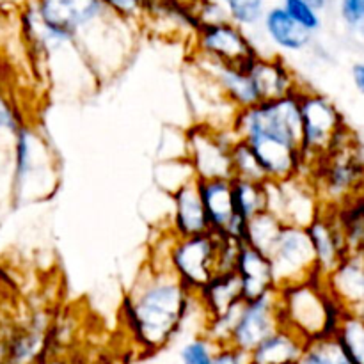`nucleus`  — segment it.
Listing matches in <instances>:
<instances>
[{
    "mask_svg": "<svg viewBox=\"0 0 364 364\" xmlns=\"http://www.w3.org/2000/svg\"><path fill=\"white\" fill-rule=\"evenodd\" d=\"M295 364H354L336 336H323L306 341Z\"/></svg>",
    "mask_w": 364,
    "mask_h": 364,
    "instance_id": "26",
    "label": "nucleus"
},
{
    "mask_svg": "<svg viewBox=\"0 0 364 364\" xmlns=\"http://www.w3.org/2000/svg\"><path fill=\"white\" fill-rule=\"evenodd\" d=\"M306 176L313 181L322 208L338 210L364 194V160L350 130L316 160Z\"/></svg>",
    "mask_w": 364,
    "mask_h": 364,
    "instance_id": "5",
    "label": "nucleus"
},
{
    "mask_svg": "<svg viewBox=\"0 0 364 364\" xmlns=\"http://www.w3.org/2000/svg\"><path fill=\"white\" fill-rule=\"evenodd\" d=\"M245 71L255 85L259 103L276 102L287 96L299 95L304 89V85L297 80L294 70L279 55L259 53Z\"/></svg>",
    "mask_w": 364,
    "mask_h": 364,
    "instance_id": "16",
    "label": "nucleus"
},
{
    "mask_svg": "<svg viewBox=\"0 0 364 364\" xmlns=\"http://www.w3.org/2000/svg\"><path fill=\"white\" fill-rule=\"evenodd\" d=\"M231 167H233L235 180L269 183L258 156L255 155V151L245 142L237 141L233 144V148H231Z\"/></svg>",
    "mask_w": 364,
    "mask_h": 364,
    "instance_id": "27",
    "label": "nucleus"
},
{
    "mask_svg": "<svg viewBox=\"0 0 364 364\" xmlns=\"http://www.w3.org/2000/svg\"><path fill=\"white\" fill-rule=\"evenodd\" d=\"M55 313L45 306L32 308L20 318H9L6 364H43L50 355V326Z\"/></svg>",
    "mask_w": 364,
    "mask_h": 364,
    "instance_id": "11",
    "label": "nucleus"
},
{
    "mask_svg": "<svg viewBox=\"0 0 364 364\" xmlns=\"http://www.w3.org/2000/svg\"><path fill=\"white\" fill-rule=\"evenodd\" d=\"M306 230L315 252L316 272L320 277H326L350 252L343 228L334 210L323 208L322 213Z\"/></svg>",
    "mask_w": 364,
    "mask_h": 364,
    "instance_id": "17",
    "label": "nucleus"
},
{
    "mask_svg": "<svg viewBox=\"0 0 364 364\" xmlns=\"http://www.w3.org/2000/svg\"><path fill=\"white\" fill-rule=\"evenodd\" d=\"M301 103V144L304 156V173L331 151L347 135L348 127L336 103L326 95L304 87L299 92Z\"/></svg>",
    "mask_w": 364,
    "mask_h": 364,
    "instance_id": "6",
    "label": "nucleus"
},
{
    "mask_svg": "<svg viewBox=\"0 0 364 364\" xmlns=\"http://www.w3.org/2000/svg\"><path fill=\"white\" fill-rule=\"evenodd\" d=\"M263 32L274 46L283 52H302L311 45L313 34L295 23L287 11L279 6H272L263 14Z\"/></svg>",
    "mask_w": 364,
    "mask_h": 364,
    "instance_id": "22",
    "label": "nucleus"
},
{
    "mask_svg": "<svg viewBox=\"0 0 364 364\" xmlns=\"http://www.w3.org/2000/svg\"><path fill=\"white\" fill-rule=\"evenodd\" d=\"M281 327L279 304H277V290L263 295V297L244 301L238 309L230 343L251 354L267 336L276 333Z\"/></svg>",
    "mask_w": 364,
    "mask_h": 364,
    "instance_id": "13",
    "label": "nucleus"
},
{
    "mask_svg": "<svg viewBox=\"0 0 364 364\" xmlns=\"http://www.w3.org/2000/svg\"><path fill=\"white\" fill-rule=\"evenodd\" d=\"M326 287L347 313L364 309V251H350L340 265L323 277Z\"/></svg>",
    "mask_w": 364,
    "mask_h": 364,
    "instance_id": "18",
    "label": "nucleus"
},
{
    "mask_svg": "<svg viewBox=\"0 0 364 364\" xmlns=\"http://www.w3.org/2000/svg\"><path fill=\"white\" fill-rule=\"evenodd\" d=\"M281 228H283V223L274 213H259V215L252 217L251 220L245 223L244 244L256 249L262 255L269 256L270 249L276 244V238L279 235Z\"/></svg>",
    "mask_w": 364,
    "mask_h": 364,
    "instance_id": "25",
    "label": "nucleus"
},
{
    "mask_svg": "<svg viewBox=\"0 0 364 364\" xmlns=\"http://www.w3.org/2000/svg\"><path fill=\"white\" fill-rule=\"evenodd\" d=\"M233 187V203L237 215L247 223L252 217L267 212L269 198H267V183H255V181L231 180Z\"/></svg>",
    "mask_w": 364,
    "mask_h": 364,
    "instance_id": "24",
    "label": "nucleus"
},
{
    "mask_svg": "<svg viewBox=\"0 0 364 364\" xmlns=\"http://www.w3.org/2000/svg\"><path fill=\"white\" fill-rule=\"evenodd\" d=\"M217 345L203 334H198L181 347L180 363L181 364H212Z\"/></svg>",
    "mask_w": 364,
    "mask_h": 364,
    "instance_id": "31",
    "label": "nucleus"
},
{
    "mask_svg": "<svg viewBox=\"0 0 364 364\" xmlns=\"http://www.w3.org/2000/svg\"><path fill=\"white\" fill-rule=\"evenodd\" d=\"M281 7L288 13V16L295 21V23L301 25L304 31H308L309 34L320 31L322 27V16H320V11L313 6L309 0H283Z\"/></svg>",
    "mask_w": 364,
    "mask_h": 364,
    "instance_id": "30",
    "label": "nucleus"
},
{
    "mask_svg": "<svg viewBox=\"0 0 364 364\" xmlns=\"http://www.w3.org/2000/svg\"><path fill=\"white\" fill-rule=\"evenodd\" d=\"M231 130L255 151L269 181H284L304 169L299 95L237 110Z\"/></svg>",
    "mask_w": 364,
    "mask_h": 364,
    "instance_id": "2",
    "label": "nucleus"
},
{
    "mask_svg": "<svg viewBox=\"0 0 364 364\" xmlns=\"http://www.w3.org/2000/svg\"><path fill=\"white\" fill-rule=\"evenodd\" d=\"M171 196V224L167 230L178 238L208 233L205 205L198 180L181 185Z\"/></svg>",
    "mask_w": 364,
    "mask_h": 364,
    "instance_id": "19",
    "label": "nucleus"
},
{
    "mask_svg": "<svg viewBox=\"0 0 364 364\" xmlns=\"http://www.w3.org/2000/svg\"><path fill=\"white\" fill-rule=\"evenodd\" d=\"M198 299L169 267L146 263L123 299L124 329L144 354L166 348L194 313Z\"/></svg>",
    "mask_w": 364,
    "mask_h": 364,
    "instance_id": "1",
    "label": "nucleus"
},
{
    "mask_svg": "<svg viewBox=\"0 0 364 364\" xmlns=\"http://www.w3.org/2000/svg\"><path fill=\"white\" fill-rule=\"evenodd\" d=\"M212 364H252L251 354L233 345H220L213 354Z\"/></svg>",
    "mask_w": 364,
    "mask_h": 364,
    "instance_id": "34",
    "label": "nucleus"
},
{
    "mask_svg": "<svg viewBox=\"0 0 364 364\" xmlns=\"http://www.w3.org/2000/svg\"><path fill=\"white\" fill-rule=\"evenodd\" d=\"M237 141L231 128L215 130L205 124H192L185 132V160L196 180H233L231 148Z\"/></svg>",
    "mask_w": 364,
    "mask_h": 364,
    "instance_id": "7",
    "label": "nucleus"
},
{
    "mask_svg": "<svg viewBox=\"0 0 364 364\" xmlns=\"http://www.w3.org/2000/svg\"><path fill=\"white\" fill-rule=\"evenodd\" d=\"M309 2H311L313 6L316 7V9L322 11V9H326V7H327V2H329V0H309Z\"/></svg>",
    "mask_w": 364,
    "mask_h": 364,
    "instance_id": "36",
    "label": "nucleus"
},
{
    "mask_svg": "<svg viewBox=\"0 0 364 364\" xmlns=\"http://www.w3.org/2000/svg\"><path fill=\"white\" fill-rule=\"evenodd\" d=\"M361 251H364V245H363V249H361Z\"/></svg>",
    "mask_w": 364,
    "mask_h": 364,
    "instance_id": "38",
    "label": "nucleus"
},
{
    "mask_svg": "<svg viewBox=\"0 0 364 364\" xmlns=\"http://www.w3.org/2000/svg\"><path fill=\"white\" fill-rule=\"evenodd\" d=\"M336 338L354 364H364V322L358 315L347 313L336 331Z\"/></svg>",
    "mask_w": 364,
    "mask_h": 364,
    "instance_id": "28",
    "label": "nucleus"
},
{
    "mask_svg": "<svg viewBox=\"0 0 364 364\" xmlns=\"http://www.w3.org/2000/svg\"><path fill=\"white\" fill-rule=\"evenodd\" d=\"M223 7L231 23L240 28L256 27L265 14V0H223Z\"/></svg>",
    "mask_w": 364,
    "mask_h": 364,
    "instance_id": "29",
    "label": "nucleus"
},
{
    "mask_svg": "<svg viewBox=\"0 0 364 364\" xmlns=\"http://www.w3.org/2000/svg\"><path fill=\"white\" fill-rule=\"evenodd\" d=\"M102 4L116 16L137 25L144 11V0H102Z\"/></svg>",
    "mask_w": 364,
    "mask_h": 364,
    "instance_id": "33",
    "label": "nucleus"
},
{
    "mask_svg": "<svg viewBox=\"0 0 364 364\" xmlns=\"http://www.w3.org/2000/svg\"><path fill=\"white\" fill-rule=\"evenodd\" d=\"M192 55L224 64V66L247 70L252 60L259 55L255 43L244 28L231 23L230 20L219 23L203 25L194 36V53Z\"/></svg>",
    "mask_w": 364,
    "mask_h": 364,
    "instance_id": "10",
    "label": "nucleus"
},
{
    "mask_svg": "<svg viewBox=\"0 0 364 364\" xmlns=\"http://www.w3.org/2000/svg\"><path fill=\"white\" fill-rule=\"evenodd\" d=\"M235 274L240 281L244 301H252L277 290L270 259L245 244H242L238 252Z\"/></svg>",
    "mask_w": 364,
    "mask_h": 364,
    "instance_id": "20",
    "label": "nucleus"
},
{
    "mask_svg": "<svg viewBox=\"0 0 364 364\" xmlns=\"http://www.w3.org/2000/svg\"><path fill=\"white\" fill-rule=\"evenodd\" d=\"M277 304L281 327L304 341L336 336L338 327L347 315L320 276L277 288Z\"/></svg>",
    "mask_w": 364,
    "mask_h": 364,
    "instance_id": "4",
    "label": "nucleus"
},
{
    "mask_svg": "<svg viewBox=\"0 0 364 364\" xmlns=\"http://www.w3.org/2000/svg\"><path fill=\"white\" fill-rule=\"evenodd\" d=\"M306 341L291 331L279 327L251 352L252 364H295Z\"/></svg>",
    "mask_w": 364,
    "mask_h": 364,
    "instance_id": "23",
    "label": "nucleus"
},
{
    "mask_svg": "<svg viewBox=\"0 0 364 364\" xmlns=\"http://www.w3.org/2000/svg\"><path fill=\"white\" fill-rule=\"evenodd\" d=\"M276 287L308 281L318 276L311 240L306 228L283 224L269 256Z\"/></svg>",
    "mask_w": 364,
    "mask_h": 364,
    "instance_id": "9",
    "label": "nucleus"
},
{
    "mask_svg": "<svg viewBox=\"0 0 364 364\" xmlns=\"http://www.w3.org/2000/svg\"><path fill=\"white\" fill-rule=\"evenodd\" d=\"M198 183L210 231L220 237L244 242L245 220L237 215V210H235L231 180H206L198 181Z\"/></svg>",
    "mask_w": 364,
    "mask_h": 364,
    "instance_id": "15",
    "label": "nucleus"
},
{
    "mask_svg": "<svg viewBox=\"0 0 364 364\" xmlns=\"http://www.w3.org/2000/svg\"><path fill=\"white\" fill-rule=\"evenodd\" d=\"M358 316H359V318H361V320H363V322H364V309H363V311H361V313H358Z\"/></svg>",
    "mask_w": 364,
    "mask_h": 364,
    "instance_id": "37",
    "label": "nucleus"
},
{
    "mask_svg": "<svg viewBox=\"0 0 364 364\" xmlns=\"http://www.w3.org/2000/svg\"><path fill=\"white\" fill-rule=\"evenodd\" d=\"M338 11L345 27L364 41V0H338Z\"/></svg>",
    "mask_w": 364,
    "mask_h": 364,
    "instance_id": "32",
    "label": "nucleus"
},
{
    "mask_svg": "<svg viewBox=\"0 0 364 364\" xmlns=\"http://www.w3.org/2000/svg\"><path fill=\"white\" fill-rule=\"evenodd\" d=\"M352 80L355 89L364 96V63H355L352 66Z\"/></svg>",
    "mask_w": 364,
    "mask_h": 364,
    "instance_id": "35",
    "label": "nucleus"
},
{
    "mask_svg": "<svg viewBox=\"0 0 364 364\" xmlns=\"http://www.w3.org/2000/svg\"><path fill=\"white\" fill-rule=\"evenodd\" d=\"M59 160L41 127L27 123L18 130L13 146L11 203L46 201L59 188Z\"/></svg>",
    "mask_w": 364,
    "mask_h": 364,
    "instance_id": "3",
    "label": "nucleus"
},
{
    "mask_svg": "<svg viewBox=\"0 0 364 364\" xmlns=\"http://www.w3.org/2000/svg\"><path fill=\"white\" fill-rule=\"evenodd\" d=\"M31 6L43 27L73 41L84 28L109 13L102 0H34Z\"/></svg>",
    "mask_w": 364,
    "mask_h": 364,
    "instance_id": "14",
    "label": "nucleus"
},
{
    "mask_svg": "<svg viewBox=\"0 0 364 364\" xmlns=\"http://www.w3.org/2000/svg\"><path fill=\"white\" fill-rule=\"evenodd\" d=\"M205 320L223 316L237 309L244 302L240 281L237 274H217L196 294Z\"/></svg>",
    "mask_w": 364,
    "mask_h": 364,
    "instance_id": "21",
    "label": "nucleus"
},
{
    "mask_svg": "<svg viewBox=\"0 0 364 364\" xmlns=\"http://www.w3.org/2000/svg\"><path fill=\"white\" fill-rule=\"evenodd\" d=\"M219 237L212 231L196 237H174L167 252V267L181 284L198 294L215 276Z\"/></svg>",
    "mask_w": 364,
    "mask_h": 364,
    "instance_id": "8",
    "label": "nucleus"
},
{
    "mask_svg": "<svg viewBox=\"0 0 364 364\" xmlns=\"http://www.w3.org/2000/svg\"><path fill=\"white\" fill-rule=\"evenodd\" d=\"M269 208L283 224L308 228L322 213V203L315 191V185L306 174L284 181L267 183Z\"/></svg>",
    "mask_w": 364,
    "mask_h": 364,
    "instance_id": "12",
    "label": "nucleus"
}]
</instances>
